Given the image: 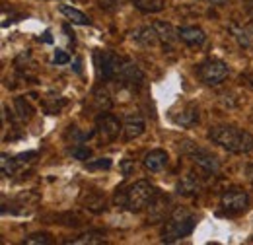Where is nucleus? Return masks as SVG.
<instances>
[{"mask_svg": "<svg viewBox=\"0 0 253 245\" xmlns=\"http://www.w3.org/2000/svg\"><path fill=\"white\" fill-rule=\"evenodd\" d=\"M171 119L175 124H181V126H193L195 122H199V109L195 105H185L181 107V113H171Z\"/></svg>", "mask_w": 253, "mask_h": 245, "instance_id": "ddd939ff", "label": "nucleus"}, {"mask_svg": "<svg viewBox=\"0 0 253 245\" xmlns=\"http://www.w3.org/2000/svg\"><path fill=\"white\" fill-rule=\"evenodd\" d=\"M105 242V236L103 234H99V232H88V234H84V236H80V238H76V240H70V242H66V244H74V245H84V244H103Z\"/></svg>", "mask_w": 253, "mask_h": 245, "instance_id": "412c9836", "label": "nucleus"}, {"mask_svg": "<svg viewBox=\"0 0 253 245\" xmlns=\"http://www.w3.org/2000/svg\"><path fill=\"white\" fill-rule=\"evenodd\" d=\"M230 30H232V35L236 37V41H238L242 47L252 49L253 47V28L252 26H236V24H232Z\"/></svg>", "mask_w": 253, "mask_h": 245, "instance_id": "f3484780", "label": "nucleus"}, {"mask_svg": "<svg viewBox=\"0 0 253 245\" xmlns=\"http://www.w3.org/2000/svg\"><path fill=\"white\" fill-rule=\"evenodd\" d=\"M119 130H121V122L111 113H101L95 119V132L103 142H113L119 136Z\"/></svg>", "mask_w": 253, "mask_h": 245, "instance_id": "6e6552de", "label": "nucleus"}, {"mask_svg": "<svg viewBox=\"0 0 253 245\" xmlns=\"http://www.w3.org/2000/svg\"><path fill=\"white\" fill-rule=\"evenodd\" d=\"M132 39L142 45V47H154L160 41L158 33L154 30V26H144V28H138V30L132 31Z\"/></svg>", "mask_w": 253, "mask_h": 245, "instance_id": "f8f14e48", "label": "nucleus"}, {"mask_svg": "<svg viewBox=\"0 0 253 245\" xmlns=\"http://www.w3.org/2000/svg\"><path fill=\"white\" fill-rule=\"evenodd\" d=\"M70 152H72V156H74L76 160H90V156H92V150H90V148L80 146V144H78V146H74Z\"/></svg>", "mask_w": 253, "mask_h": 245, "instance_id": "393cba45", "label": "nucleus"}, {"mask_svg": "<svg viewBox=\"0 0 253 245\" xmlns=\"http://www.w3.org/2000/svg\"><path fill=\"white\" fill-rule=\"evenodd\" d=\"M168 162H169V158H168V152L166 150H150V152L144 156V160H142V163H144V167L148 169V171H162L166 165H168Z\"/></svg>", "mask_w": 253, "mask_h": 245, "instance_id": "9b49d317", "label": "nucleus"}, {"mask_svg": "<svg viewBox=\"0 0 253 245\" xmlns=\"http://www.w3.org/2000/svg\"><path fill=\"white\" fill-rule=\"evenodd\" d=\"M209 138L222 146L224 150L234 154H248L253 152V134L248 130L236 128V126H228V124H220L211 128Z\"/></svg>", "mask_w": 253, "mask_h": 245, "instance_id": "f03ea898", "label": "nucleus"}, {"mask_svg": "<svg viewBox=\"0 0 253 245\" xmlns=\"http://www.w3.org/2000/svg\"><path fill=\"white\" fill-rule=\"evenodd\" d=\"M160 191L148 181H136L132 183L125 191H119L117 189V195H115V203L119 206H123L130 212H138L150 204H154V201L158 199Z\"/></svg>", "mask_w": 253, "mask_h": 245, "instance_id": "f257e3e1", "label": "nucleus"}, {"mask_svg": "<svg viewBox=\"0 0 253 245\" xmlns=\"http://www.w3.org/2000/svg\"><path fill=\"white\" fill-rule=\"evenodd\" d=\"M28 245H47L51 244V236L49 234H33L30 238H26Z\"/></svg>", "mask_w": 253, "mask_h": 245, "instance_id": "5701e85b", "label": "nucleus"}, {"mask_svg": "<svg viewBox=\"0 0 253 245\" xmlns=\"http://www.w3.org/2000/svg\"><path fill=\"white\" fill-rule=\"evenodd\" d=\"M197 226V218L195 214H191L187 208H175L171 216L166 220L164 228H162V240L166 244H171V242H177L185 236H189L191 232L195 230Z\"/></svg>", "mask_w": 253, "mask_h": 245, "instance_id": "7ed1b4c3", "label": "nucleus"}, {"mask_svg": "<svg viewBox=\"0 0 253 245\" xmlns=\"http://www.w3.org/2000/svg\"><path fill=\"white\" fill-rule=\"evenodd\" d=\"M185 146H183V152L189 156L191 160L201 167V169H205L207 173H216L218 171V158L216 156H212V154H209L207 150H203V148H197L195 144H191V142H183Z\"/></svg>", "mask_w": 253, "mask_h": 245, "instance_id": "0eeeda50", "label": "nucleus"}, {"mask_svg": "<svg viewBox=\"0 0 253 245\" xmlns=\"http://www.w3.org/2000/svg\"><path fill=\"white\" fill-rule=\"evenodd\" d=\"M199 191V179L189 173V175H185L179 183H177V193L179 195H185V197H189V195H195Z\"/></svg>", "mask_w": 253, "mask_h": 245, "instance_id": "aec40b11", "label": "nucleus"}, {"mask_svg": "<svg viewBox=\"0 0 253 245\" xmlns=\"http://www.w3.org/2000/svg\"><path fill=\"white\" fill-rule=\"evenodd\" d=\"M179 39L183 43H187V45H203L207 35H205V31L201 30V28L189 26V28H181L179 30Z\"/></svg>", "mask_w": 253, "mask_h": 245, "instance_id": "dca6fc26", "label": "nucleus"}, {"mask_svg": "<svg viewBox=\"0 0 253 245\" xmlns=\"http://www.w3.org/2000/svg\"><path fill=\"white\" fill-rule=\"evenodd\" d=\"M16 169H18L16 160H10L8 156H2V173L4 175H14Z\"/></svg>", "mask_w": 253, "mask_h": 245, "instance_id": "b1692460", "label": "nucleus"}, {"mask_svg": "<svg viewBox=\"0 0 253 245\" xmlns=\"http://www.w3.org/2000/svg\"><path fill=\"white\" fill-rule=\"evenodd\" d=\"M111 167V160L109 158H101L97 162H90L88 163V169H109Z\"/></svg>", "mask_w": 253, "mask_h": 245, "instance_id": "a878e982", "label": "nucleus"}, {"mask_svg": "<svg viewBox=\"0 0 253 245\" xmlns=\"http://www.w3.org/2000/svg\"><path fill=\"white\" fill-rule=\"evenodd\" d=\"M82 203L86 204V208L88 210H92V212H101V210H105V197L99 193V191H88V193H84L82 195Z\"/></svg>", "mask_w": 253, "mask_h": 245, "instance_id": "2eb2a0df", "label": "nucleus"}, {"mask_svg": "<svg viewBox=\"0 0 253 245\" xmlns=\"http://www.w3.org/2000/svg\"><path fill=\"white\" fill-rule=\"evenodd\" d=\"M132 4L144 14H156L166 8V0H132Z\"/></svg>", "mask_w": 253, "mask_h": 245, "instance_id": "6ab92c4d", "label": "nucleus"}, {"mask_svg": "<svg viewBox=\"0 0 253 245\" xmlns=\"http://www.w3.org/2000/svg\"><path fill=\"white\" fill-rule=\"evenodd\" d=\"M59 10H61V14H64L72 24H78V26H90V18H88L84 12H80V10H76V8L68 6V4H61Z\"/></svg>", "mask_w": 253, "mask_h": 245, "instance_id": "a211bd4d", "label": "nucleus"}, {"mask_svg": "<svg viewBox=\"0 0 253 245\" xmlns=\"http://www.w3.org/2000/svg\"><path fill=\"white\" fill-rule=\"evenodd\" d=\"M207 2H212V4H224L226 0H207Z\"/></svg>", "mask_w": 253, "mask_h": 245, "instance_id": "7c9ffc66", "label": "nucleus"}, {"mask_svg": "<svg viewBox=\"0 0 253 245\" xmlns=\"http://www.w3.org/2000/svg\"><path fill=\"white\" fill-rule=\"evenodd\" d=\"M152 26H154V30H156V33H158V37H160V41H162L164 45H171V43H175V41L179 39V30H175L171 24L154 22Z\"/></svg>", "mask_w": 253, "mask_h": 245, "instance_id": "4468645a", "label": "nucleus"}, {"mask_svg": "<svg viewBox=\"0 0 253 245\" xmlns=\"http://www.w3.org/2000/svg\"><path fill=\"white\" fill-rule=\"evenodd\" d=\"M16 109H18V115H20V119H30L32 117V113H33V109H32V105L26 101V99H22V97H16Z\"/></svg>", "mask_w": 253, "mask_h": 245, "instance_id": "4be33fe9", "label": "nucleus"}, {"mask_svg": "<svg viewBox=\"0 0 253 245\" xmlns=\"http://www.w3.org/2000/svg\"><path fill=\"white\" fill-rule=\"evenodd\" d=\"M99 6L103 10H113V8H119L121 6V0H99Z\"/></svg>", "mask_w": 253, "mask_h": 245, "instance_id": "bb28decb", "label": "nucleus"}, {"mask_svg": "<svg viewBox=\"0 0 253 245\" xmlns=\"http://www.w3.org/2000/svg\"><path fill=\"white\" fill-rule=\"evenodd\" d=\"M246 8H248V12L252 14V18H253V0H248V4H246Z\"/></svg>", "mask_w": 253, "mask_h": 245, "instance_id": "c756f323", "label": "nucleus"}, {"mask_svg": "<svg viewBox=\"0 0 253 245\" xmlns=\"http://www.w3.org/2000/svg\"><path fill=\"white\" fill-rule=\"evenodd\" d=\"M117 80H119L123 86H128V88H140L142 82H144V74H142V70H140L134 62L125 61L123 66H121V70H119Z\"/></svg>", "mask_w": 253, "mask_h": 245, "instance_id": "1a4fd4ad", "label": "nucleus"}, {"mask_svg": "<svg viewBox=\"0 0 253 245\" xmlns=\"http://www.w3.org/2000/svg\"><path fill=\"white\" fill-rule=\"evenodd\" d=\"M197 74L207 86H218L228 78V66L220 59H207L197 66Z\"/></svg>", "mask_w": 253, "mask_h": 245, "instance_id": "20e7f679", "label": "nucleus"}, {"mask_svg": "<svg viewBox=\"0 0 253 245\" xmlns=\"http://www.w3.org/2000/svg\"><path fill=\"white\" fill-rule=\"evenodd\" d=\"M123 59L117 57L115 53L111 51H97L95 53V66H97V72L101 78L105 80H113L119 76V70L123 66Z\"/></svg>", "mask_w": 253, "mask_h": 245, "instance_id": "423d86ee", "label": "nucleus"}, {"mask_svg": "<svg viewBox=\"0 0 253 245\" xmlns=\"http://www.w3.org/2000/svg\"><path fill=\"white\" fill-rule=\"evenodd\" d=\"M121 167H123V175H125V177H128V175L134 171V163H132L130 160H125V162L121 163Z\"/></svg>", "mask_w": 253, "mask_h": 245, "instance_id": "cd10ccee", "label": "nucleus"}, {"mask_svg": "<svg viewBox=\"0 0 253 245\" xmlns=\"http://www.w3.org/2000/svg\"><path fill=\"white\" fill-rule=\"evenodd\" d=\"M55 62H57V64H66V62H70V57H68L64 51H57V53H55Z\"/></svg>", "mask_w": 253, "mask_h": 245, "instance_id": "c85d7f7f", "label": "nucleus"}, {"mask_svg": "<svg viewBox=\"0 0 253 245\" xmlns=\"http://www.w3.org/2000/svg\"><path fill=\"white\" fill-rule=\"evenodd\" d=\"M220 206L222 210L228 212V214H242L250 206V195L244 189L232 187V189L224 191L220 199Z\"/></svg>", "mask_w": 253, "mask_h": 245, "instance_id": "39448f33", "label": "nucleus"}, {"mask_svg": "<svg viewBox=\"0 0 253 245\" xmlns=\"http://www.w3.org/2000/svg\"><path fill=\"white\" fill-rule=\"evenodd\" d=\"M144 128H146V122L140 115H128L123 124V136L125 140H134L144 132Z\"/></svg>", "mask_w": 253, "mask_h": 245, "instance_id": "9d476101", "label": "nucleus"}]
</instances>
